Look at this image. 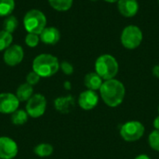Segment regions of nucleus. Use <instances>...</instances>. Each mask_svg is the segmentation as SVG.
Wrapping results in <instances>:
<instances>
[{"label": "nucleus", "mask_w": 159, "mask_h": 159, "mask_svg": "<svg viewBox=\"0 0 159 159\" xmlns=\"http://www.w3.org/2000/svg\"><path fill=\"white\" fill-rule=\"evenodd\" d=\"M100 95L102 100L107 106L117 107L124 101L126 89L121 81L113 78L103 81L100 89Z\"/></svg>", "instance_id": "nucleus-1"}, {"label": "nucleus", "mask_w": 159, "mask_h": 159, "mask_svg": "<svg viewBox=\"0 0 159 159\" xmlns=\"http://www.w3.org/2000/svg\"><path fill=\"white\" fill-rule=\"evenodd\" d=\"M32 68L40 77L48 78L58 73L60 70V62L54 55L43 53L34 59Z\"/></svg>", "instance_id": "nucleus-2"}, {"label": "nucleus", "mask_w": 159, "mask_h": 159, "mask_svg": "<svg viewBox=\"0 0 159 159\" xmlns=\"http://www.w3.org/2000/svg\"><path fill=\"white\" fill-rule=\"evenodd\" d=\"M118 70V62L111 54H102L99 56L95 61V72L103 79V81L115 78Z\"/></svg>", "instance_id": "nucleus-3"}, {"label": "nucleus", "mask_w": 159, "mask_h": 159, "mask_svg": "<svg viewBox=\"0 0 159 159\" xmlns=\"http://www.w3.org/2000/svg\"><path fill=\"white\" fill-rule=\"evenodd\" d=\"M23 26L27 33L40 34L47 27V17L39 9H31L24 15Z\"/></svg>", "instance_id": "nucleus-4"}, {"label": "nucleus", "mask_w": 159, "mask_h": 159, "mask_svg": "<svg viewBox=\"0 0 159 159\" xmlns=\"http://www.w3.org/2000/svg\"><path fill=\"white\" fill-rule=\"evenodd\" d=\"M143 40V34L140 27L136 25L126 26L120 35L122 46L129 50L139 48Z\"/></svg>", "instance_id": "nucleus-5"}, {"label": "nucleus", "mask_w": 159, "mask_h": 159, "mask_svg": "<svg viewBox=\"0 0 159 159\" xmlns=\"http://www.w3.org/2000/svg\"><path fill=\"white\" fill-rule=\"evenodd\" d=\"M145 128L140 121L131 120L123 124L119 129L121 138L129 143L139 141L144 134Z\"/></svg>", "instance_id": "nucleus-6"}, {"label": "nucleus", "mask_w": 159, "mask_h": 159, "mask_svg": "<svg viewBox=\"0 0 159 159\" xmlns=\"http://www.w3.org/2000/svg\"><path fill=\"white\" fill-rule=\"evenodd\" d=\"M47 99L40 93L34 94L27 102L25 105V111L32 118L41 117L47 110Z\"/></svg>", "instance_id": "nucleus-7"}, {"label": "nucleus", "mask_w": 159, "mask_h": 159, "mask_svg": "<svg viewBox=\"0 0 159 159\" xmlns=\"http://www.w3.org/2000/svg\"><path fill=\"white\" fill-rule=\"evenodd\" d=\"M24 58V51L21 46L17 44H12L9 46L3 54L4 62L8 66H16L20 64Z\"/></svg>", "instance_id": "nucleus-8"}, {"label": "nucleus", "mask_w": 159, "mask_h": 159, "mask_svg": "<svg viewBox=\"0 0 159 159\" xmlns=\"http://www.w3.org/2000/svg\"><path fill=\"white\" fill-rule=\"evenodd\" d=\"M20 102L17 96L10 92L0 93V113L11 115L19 109Z\"/></svg>", "instance_id": "nucleus-9"}, {"label": "nucleus", "mask_w": 159, "mask_h": 159, "mask_svg": "<svg viewBox=\"0 0 159 159\" xmlns=\"http://www.w3.org/2000/svg\"><path fill=\"white\" fill-rule=\"evenodd\" d=\"M19 147L17 143L10 137H0V159H13L18 155Z\"/></svg>", "instance_id": "nucleus-10"}, {"label": "nucleus", "mask_w": 159, "mask_h": 159, "mask_svg": "<svg viewBox=\"0 0 159 159\" xmlns=\"http://www.w3.org/2000/svg\"><path fill=\"white\" fill-rule=\"evenodd\" d=\"M77 102L81 109L85 111H90L98 105L99 94L94 90H90V89L84 90L80 93Z\"/></svg>", "instance_id": "nucleus-11"}, {"label": "nucleus", "mask_w": 159, "mask_h": 159, "mask_svg": "<svg viewBox=\"0 0 159 159\" xmlns=\"http://www.w3.org/2000/svg\"><path fill=\"white\" fill-rule=\"evenodd\" d=\"M139 3L137 0H119L117 2L118 12L126 18H132L139 11Z\"/></svg>", "instance_id": "nucleus-12"}, {"label": "nucleus", "mask_w": 159, "mask_h": 159, "mask_svg": "<svg viewBox=\"0 0 159 159\" xmlns=\"http://www.w3.org/2000/svg\"><path fill=\"white\" fill-rule=\"evenodd\" d=\"M75 101L72 95L58 97L54 101L55 109L62 115L69 114L75 108Z\"/></svg>", "instance_id": "nucleus-13"}, {"label": "nucleus", "mask_w": 159, "mask_h": 159, "mask_svg": "<svg viewBox=\"0 0 159 159\" xmlns=\"http://www.w3.org/2000/svg\"><path fill=\"white\" fill-rule=\"evenodd\" d=\"M40 41L46 45H56L61 38L60 31L53 26L46 27L39 34Z\"/></svg>", "instance_id": "nucleus-14"}, {"label": "nucleus", "mask_w": 159, "mask_h": 159, "mask_svg": "<svg viewBox=\"0 0 159 159\" xmlns=\"http://www.w3.org/2000/svg\"><path fill=\"white\" fill-rule=\"evenodd\" d=\"M102 83L103 79L96 72H90L87 74L84 77V85L88 89L90 90H100Z\"/></svg>", "instance_id": "nucleus-15"}, {"label": "nucleus", "mask_w": 159, "mask_h": 159, "mask_svg": "<svg viewBox=\"0 0 159 159\" xmlns=\"http://www.w3.org/2000/svg\"><path fill=\"white\" fill-rule=\"evenodd\" d=\"M15 95L17 96V98L20 102H27L34 95V87L27 84L26 82L22 83L18 87Z\"/></svg>", "instance_id": "nucleus-16"}, {"label": "nucleus", "mask_w": 159, "mask_h": 159, "mask_svg": "<svg viewBox=\"0 0 159 159\" xmlns=\"http://www.w3.org/2000/svg\"><path fill=\"white\" fill-rule=\"evenodd\" d=\"M54 148L50 143H42L37 144L34 149V154L39 157H50L53 154Z\"/></svg>", "instance_id": "nucleus-17"}, {"label": "nucleus", "mask_w": 159, "mask_h": 159, "mask_svg": "<svg viewBox=\"0 0 159 159\" xmlns=\"http://www.w3.org/2000/svg\"><path fill=\"white\" fill-rule=\"evenodd\" d=\"M28 117H29V116H28V114H27V112L25 110L18 109L13 114H11L10 120H11L13 125L22 126V125H24L27 122Z\"/></svg>", "instance_id": "nucleus-18"}, {"label": "nucleus", "mask_w": 159, "mask_h": 159, "mask_svg": "<svg viewBox=\"0 0 159 159\" xmlns=\"http://www.w3.org/2000/svg\"><path fill=\"white\" fill-rule=\"evenodd\" d=\"M50 7L57 11H67L72 6L74 0H48Z\"/></svg>", "instance_id": "nucleus-19"}, {"label": "nucleus", "mask_w": 159, "mask_h": 159, "mask_svg": "<svg viewBox=\"0 0 159 159\" xmlns=\"http://www.w3.org/2000/svg\"><path fill=\"white\" fill-rule=\"evenodd\" d=\"M15 8V0H0V17L9 16Z\"/></svg>", "instance_id": "nucleus-20"}, {"label": "nucleus", "mask_w": 159, "mask_h": 159, "mask_svg": "<svg viewBox=\"0 0 159 159\" xmlns=\"http://www.w3.org/2000/svg\"><path fill=\"white\" fill-rule=\"evenodd\" d=\"M18 26H19L18 19L13 15H9V16L6 17V19L3 22V30L8 32L10 34L15 32L17 30Z\"/></svg>", "instance_id": "nucleus-21"}, {"label": "nucleus", "mask_w": 159, "mask_h": 159, "mask_svg": "<svg viewBox=\"0 0 159 159\" xmlns=\"http://www.w3.org/2000/svg\"><path fill=\"white\" fill-rule=\"evenodd\" d=\"M12 41H13L12 34L5 30L0 31V51H5L9 46L12 45Z\"/></svg>", "instance_id": "nucleus-22"}, {"label": "nucleus", "mask_w": 159, "mask_h": 159, "mask_svg": "<svg viewBox=\"0 0 159 159\" xmlns=\"http://www.w3.org/2000/svg\"><path fill=\"white\" fill-rule=\"evenodd\" d=\"M148 143L149 146L155 150L159 152V130L158 129H155L153 130L148 137Z\"/></svg>", "instance_id": "nucleus-23"}, {"label": "nucleus", "mask_w": 159, "mask_h": 159, "mask_svg": "<svg viewBox=\"0 0 159 159\" xmlns=\"http://www.w3.org/2000/svg\"><path fill=\"white\" fill-rule=\"evenodd\" d=\"M24 42L26 44V46H28L29 48H35L38 46L39 42H40V37L39 34H30L28 33L25 36Z\"/></svg>", "instance_id": "nucleus-24"}, {"label": "nucleus", "mask_w": 159, "mask_h": 159, "mask_svg": "<svg viewBox=\"0 0 159 159\" xmlns=\"http://www.w3.org/2000/svg\"><path fill=\"white\" fill-rule=\"evenodd\" d=\"M40 78H41V77H40L35 72L32 71V72L28 73L27 75H26V83L34 87V85H36V84L39 83Z\"/></svg>", "instance_id": "nucleus-25"}, {"label": "nucleus", "mask_w": 159, "mask_h": 159, "mask_svg": "<svg viewBox=\"0 0 159 159\" xmlns=\"http://www.w3.org/2000/svg\"><path fill=\"white\" fill-rule=\"evenodd\" d=\"M60 69L66 75H71L74 73V66L69 61H62L60 63Z\"/></svg>", "instance_id": "nucleus-26"}, {"label": "nucleus", "mask_w": 159, "mask_h": 159, "mask_svg": "<svg viewBox=\"0 0 159 159\" xmlns=\"http://www.w3.org/2000/svg\"><path fill=\"white\" fill-rule=\"evenodd\" d=\"M152 73H153V75H154V76H155V77L159 78V64H157V65H155V66L153 67V69H152Z\"/></svg>", "instance_id": "nucleus-27"}, {"label": "nucleus", "mask_w": 159, "mask_h": 159, "mask_svg": "<svg viewBox=\"0 0 159 159\" xmlns=\"http://www.w3.org/2000/svg\"><path fill=\"white\" fill-rule=\"evenodd\" d=\"M63 88L66 89V90H70L72 89V85H71V82L70 81H65L64 84H63Z\"/></svg>", "instance_id": "nucleus-28"}, {"label": "nucleus", "mask_w": 159, "mask_h": 159, "mask_svg": "<svg viewBox=\"0 0 159 159\" xmlns=\"http://www.w3.org/2000/svg\"><path fill=\"white\" fill-rule=\"evenodd\" d=\"M154 128L159 130V116H157L154 120Z\"/></svg>", "instance_id": "nucleus-29"}, {"label": "nucleus", "mask_w": 159, "mask_h": 159, "mask_svg": "<svg viewBox=\"0 0 159 159\" xmlns=\"http://www.w3.org/2000/svg\"><path fill=\"white\" fill-rule=\"evenodd\" d=\"M134 159H151V158H150V157H149V156L144 155V154H142V155L137 156V157H136Z\"/></svg>", "instance_id": "nucleus-30"}, {"label": "nucleus", "mask_w": 159, "mask_h": 159, "mask_svg": "<svg viewBox=\"0 0 159 159\" xmlns=\"http://www.w3.org/2000/svg\"><path fill=\"white\" fill-rule=\"evenodd\" d=\"M103 1H105V2H107V3H117L119 0H103Z\"/></svg>", "instance_id": "nucleus-31"}, {"label": "nucleus", "mask_w": 159, "mask_h": 159, "mask_svg": "<svg viewBox=\"0 0 159 159\" xmlns=\"http://www.w3.org/2000/svg\"><path fill=\"white\" fill-rule=\"evenodd\" d=\"M89 1H92V2H97V1H99V0H89Z\"/></svg>", "instance_id": "nucleus-32"}, {"label": "nucleus", "mask_w": 159, "mask_h": 159, "mask_svg": "<svg viewBox=\"0 0 159 159\" xmlns=\"http://www.w3.org/2000/svg\"><path fill=\"white\" fill-rule=\"evenodd\" d=\"M158 112H159V106H158Z\"/></svg>", "instance_id": "nucleus-33"}, {"label": "nucleus", "mask_w": 159, "mask_h": 159, "mask_svg": "<svg viewBox=\"0 0 159 159\" xmlns=\"http://www.w3.org/2000/svg\"><path fill=\"white\" fill-rule=\"evenodd\" d=\"M158 3H159V0H158Z\"/></svg>", "instance_id": "nucleus-34"}]
</instances>
